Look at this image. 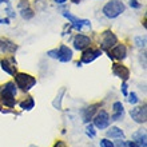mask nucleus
Here are the masks:
<instances>
[{"instance_id":"f257e3e1","label":"nucleus","mask_w":147,"mask_h":147,"mask_svg":"<svg viewBox=\"0 0 147 147\" xmlns=\"http://www.w3.org/2000/svg\"><path fill=\"white\" fill-rule=\"evenodd\" d=\"M1 95V100H3L4 106L7 107H15L16 105V84L15 82H8L3 86V88L0 91Z\"/></svg>"},{"instance_id":"f03ea898","label":"nucleus","mask_w":147,"mask_h":147,"mask_svg":"<svg viewBox=\"0 0 147 147\" xmlns=\"http://www.w3.org/2000/svg\"><path fill=\"white\" fill-rule=\"evenodd\" d=\"M124 11H126V5L120 0H110L103 7V13L109 19H115L119 15H122Z\"/></svg>"},{"instance_id":"7ed1b4c3","label":"nucleus","mask_w":147,"mask_h":147,"mask_svg":"<svg viewBox=\"0 0 147 147\" xmlns=\"http://www.w3.org/2000/svg\"><path fill=\"white\" fill-rule=\"evenodd\" d=\"M13 78H15V84H16V87H19V88L22 90V91H24V92L30 91V90H31L32 87L36 84V79L32 76V75H30V74H26V72H15Z\"/></svg>"},{"instance_id":"20e7f679","label":"nucleus","mask_w":147,"mask_h":147,"mask_svg":"<svg viewBox=\"0 0 147 147\" xmlns=\"http://www.w3.org/2000/svg\"><path fill=\"white\" fill-rule=\"evenodd\" d=\"M47 55L52 59H58L59 62L62 63H68L72 60V50L70 47H67L66 44H62V46L56 48V50H50L47 52Z\"/></svg>"},{"instance_id":"39448f33","label":"nucleus","mask_w":147,"mask_h":147,"mask_svg":"<svg viewBox=\"0 0 147 147\" xmlns=\"http://www.w3.org/2000/svg\"><path fill=\"white\" fill-rule=\"evenodd\" d=\"M109 58L112 59V60H123L127 56V48L124 44H118L116 43L114 47H111L110 50L106 51Z\"/></svg>"},{"instance_id":"423d86ee","label":"nucleus","mask_w":147,"mask_h":147,"mask_svg":"<svg viewBox=\"0 0 147 147\" xmlns=\"http://www.w3.org/2000/svg\"><path fill=\"white\" fill-rule=\"evenodd\" d=\"M118 43V38L111 30H107L102 34V40H100V50L102 51H107L111 47H114Z\"/></svg>"},{"instance_id":"0eeeda50","label":"nucleus","mask_w":147,"mask_h":147,"mask_svg":"<svg viewBox=\"0 0 147 147\" xmlns=\"http://www.w3.org/2000/svg\"><path fill=\"white\" fill-rule=\"evenodd\" d=\"M102 52L103 51L100 48H91V47H87L86 50H83L80 56V63L83 64H88V63H92L95 59H98L99 56H102Z\"/></svg>"},{"instance_id":"6e6552de","label":"nucleus","mask_w":147,"mask_h":147,"mask_svg":"<svg viewBox=\"0 0 147 147\" xmlns=\"http://www.w3.org/2000/svg\"><path fill=\"white\" fill-rule=\"evenodd\" d=\"M63 16L66 18V19L70 20L71 23V28H75L78 31H80L83 27H91V22L87 19H79L76 16L71 15L70 12H63Z\"/></svg>"},{"instance_id":"1a4fd4ad","label":"nucleus","mask_w":147,"mask_h":147,"mask_svg":"<svg viewBox=\"0 0 147 147\" xmlns=\"http://www.w3.org/2000/svg\"><path fill=\"white\" fill-rule=\"evenodd\" d=\"M109 123H110V115L105 110H100L96 115L94 116V126L96 128H99V130L107 128L109 127Z\"/></svg>"},{"instance_id":"9d476101","label":"nucleus","mask_w":147,"mask_h":147,"mask_svg":"<svg viewBox=\"0 0 147 147\" xmlns=\"http://www.w3.org/2000/svg\"><path fill=\"white\" fill-rule=\"evenodd\" d=\"M130 115H131L132 120L136 122V123H146L147 120V107L146 105L142 106V107H135L130 111Z\"/></svg>"},{"instance_id":"9b49d317","label":"nucleus","mask_w":147,"mask_h":147,"mask_svg":"<svg viewBox=\"0 0 147 147\" xmlns=\"http://www.w3.org/2000/svg\"><path fill=\"white\" fill-rule=\"evenodd\" d=\"M74 48L78 51H83L86 50L87 47H90L91 44V38L87 35H83V34H78L75 38H74Z\"/></svg>"},{"instance_id":"f8f14e48","label":"nucleus","mask_w":147,"mask_h":147,"mask_svg":"<svg viewBox=\"0 0 147 147\" xmlns=\"http://www.w3.org/2000/svg\"><path fill=\"white\" fill-rule=\"evenodd\" d=\"M112 74L115 76L120 78L123 82H127L130 78V70L126 66H123L122 63H114L112 64Z\"/></svg>"},{"instance_id":"ddd939ff","label":"nucleus","mask_w":147,"mask_h":147,"mask_svg":"<svg viewBox=\"0 0 147 147\" xmlns=\"http://www.w3.org/2000/svg\"><path fill=\"white\" fill-rule=\"evenodd\" d=\"M18 51V46L9 39L0 38V52L1 54H15Z\"/></svg>"},{"instance_id":"4468645a","label":"nucleus","mask_w":147,"mask_h":147,"mask_svg":"<svg viewBox=\"0 0 147 147\" xmlns=\"http://www.w3.org/2000/svg\"><path fill=\"white\" fill-rule=\"evenodd\" d=\"M147 136H146V130L142 128V130H138L132 134V140L135 142L139 147H147Z\"/></svg>"},{"instance_id":"2eb2a0df","label":"nucleus","mask_w":147,"mask_h":147,"mask_svg":"<svg viewBox=\"0 0 147 147\" xmlns=\"http://www.w3.org/2000/svg\"><path fill=\"white\" fill-rule=\"evenodd\" d=\"M13 63H16L13 58H11V59H5V58L0 59V66H1V70L5 71L8 75H15L16 70L13 68V66H12Z\"/></svg>"},{"instance_id":"dca6fc26","label":"nucleus","mask_w":147,"mask_h":147,"mask_svg":"<svg viewBox=\"0 0 147 147\" xmlns=\"http://www.w3.org/2000/svg\"><path fill=\"white\" fill-rule=\"evenodd\" d=\"M112 109H114V112H112L111 115V120H120L123 119L124 116V107L123 105L120 103V102H115L114 106H112Z\"/></svg>"},{"instance_id":"f3484780","label":"nucleus","mask_w":147,"mask_h":147,"mask_svg":"<svg viewBox=\"0 0 147 147\" xmlns=\"http://www.w3.org/2000/svg\"><path fill=\"white\" fill-rule=\"evenodd\" d=\"M98 107H99V105H91L83 110V120L86 123H88L90 120L94 118V114L98 111Z\"/></svg>"},{"instance_id":"a211bd4d","label":"nucleus","mask_w":147,"mask_h":147,"mask_svg":"<svg viewBox=\"0 0 147 147\" xmlns=\"http://www.w3.org/2000/svg\"><path fill=\"white\" fill-rule=\"evenodd\" d=\"M107 136L109 138H112V139H124L126 136H124V132L120 130L119 127H111L107 130Z\"/></svg>"},{"instance_id":"6ab92c4d","label":"nucleus","mask_w":147,"mask_h":147,"mask_svg":"<svg viewBox=\"0 0 147 147\" xmlns=\"http://www.w3.org/2000/svg\"><path fill=\"white\" fill-rule=\"evenodd\" d=\"M20 107H22L23 110H27V111L32 110L34 107H35V100H34V98H31V96L26 98L23 102H20Z\"/></svg>"},{"instance_id":"aec40b11","label":"nucleus","mask_w":147,"mask_h":147,"mask_svg":"<svg viewBox=\"0 0 147 147\" xmlns=\"http://www.w3.org/2000/svg\"><path fill=\"white\" fill-rule=\"evenodd\" d=\"M20 15H22V18H23V19L30 20V19H32V18H34L35 12L32 11L31 8H30V7L27 5L26 8H22V11H20Z\"/></svg>"},{"instance_id":"412c9836","label":"nucleus","mask_w":147,"mask_h":147,"mask_svg":"<svg viewBox=\"0 0 147 147\" xmlns=\"http://www.w3.org/2000/svg\"><path fill=\"white\" fill-rule=\"evenodd\" d=\"M86 134H87L90 138H95V135H96V131H95V126L90 123L88 126L86 127Z\"/></svg>"},{"instance_id":"4be33fe9","label":"nucleus","mask_w":147,"mask_h":147,"mask_svg":"<svg viewBox=\"0 0 147 147\" xmlns=\"http://www.w3.org/2000/svg\"><path fill=\"white\" fill-rule=\"evenodd\" d=\"M127 100L130 105H136L138 102H139V98H138V95H136L135 92H131V94H128L127 95Z\"/></svg>"},{"instance_id":"5701e85b","label":"nucleus","mask_w":147,"mask_h":147,"mask_svg":"<svg viewBox=\"0 0 147 147\" xmlns=\"http://www.w3.org/2000/svg\"><path fill=\"white\" fill-rule=\"evenodd\" d=\"M135 43H136V47L144 48V47H146V38H144V36H136Z\"/></svg>"},{"instance_id":"b1692460","label":"nucleus","mask_w":147,"mask_h":147,"mask_svg":"<svg viewBox=\"0 0 147 147\" xmlns=\"http://www.w3.org/2000/svg\"><path fill=\"white\" fill-rule=\"evenodd\" d=\"M99 144H100V147H115L114 143L109 139H102L100 142H99Z\"/></svg>"},{"instance_id":"393cba45","label":"nucleus","mask_w":147,"mask_h":147,"mask_svg":"<svg viewBox=\"0 0 147 147\" xmlns=\"http://www.w3.org/2000/svg\"><path fill=\"white\" fill-rule=\"evenodd\" d=\"M130 7L135 8V9H139V8L142 7V4L138 3V0H130Z\"/></svg>"},{"instance_id":"a878e982","label":"nucleus","mask_w":147,"mask_h":147,"mask_svg":"<svg viewBox=\"0 0 147 147\" xmlns=\"http://www.w3.org/2000/svg\"><path fill=\"white\" fill-rule=\"evenodd\" d=\"M120 90H122V92H123L124 96H127L128 92H127V83H126V82H123V83H122V87H120Z\"/></svg>"},{"instance_id":"bb28decb","label":"nucleus","mask_w":147,"mask_h":147,"mask_svg":"<svg viewBox=\"0 0 147 147\" xmlns=\"http://www.w3.org/2000/svg\"><path fill=\"white\" fill-rule=\"evenodd\" d=\"M116 147H128V144H127V142H124V139H122L116 142Z\"/></svg>"},{"instance_id":"cd10ccee","label":"nucleus","mask_w":147,"mask_h":147,"mask_svg":"<svg viewBox=\"0 0 147 147\" xmlns=\"http://www.w3.org/2000/svg\"><path fill=\"white\" fill-rule=\"evenodd\" d=\"M54 147H67V144L64 142H58V143H55Z\"/></svg>"},{"instance_id":"c85d7f7f","label":"nucleus","mask_w":147,"mask_h":147,"mask_svg":"<svg viewBox=\"0 0 147 147\" xmlns=\"http://www.w3.org/2000/svg\"><path fill=\"white\" fill-rule=\"evenodd\" d=\"M127 144H128V147H139L138 144L134 142V140H130V142H127Z\"/></svg>"},{"instance_id":"c756f323","label":"nucleus","mask_w":147,"mask_h":147,"mask_svg":"<svg viewBox=\"0 0 147 147\" xmlns=\"http://www.w3.org/2000/svg\"><path fill=\"white\" fill-rule=\"evenodd\" d=\"M52 1H55L56 4H64L67 0H52Z\"/></svg>"},{"instance_id":"7c9ffc66","label":"nucleus","mask_w":147,"mask_h":147,"mask_svg":"<svg viewBox=\"0 0 147 147\" xmlns=\"http://www.w3.org/2000/svg\"><path fill=\"white\" fill-rule=\"evenodd\" d=\"M71 1H72V3H75V4H79L82 0H71Z\"/></svg>"},{"instance_id":"2f4dec72","label":"nucleus","mask_w":147,"mask_h":147,"mask_svg":"<svg viewBox=\"0 0 147 147\" xmlns=\"http://www.w3.org/2000/svg\"><path fill=\"white\" fill-rule=\"evenodd\" d=\"M3 1H5V0H0V4H1V3H3Z\"/></svg>"},{"instance_id":"473e14b6","label":"nucleus","mask_w":147,"mask_h":147,"mask_svg":"<svg viewBox=\"0 0 147 147\" xmlns=\"http://www.w3.org/2000/svg\"><path fill=\"white\" fill-rule=\"evenodd\" d=\"M0 111H1V106H0Z\"/></svg>"}]
</instances>
